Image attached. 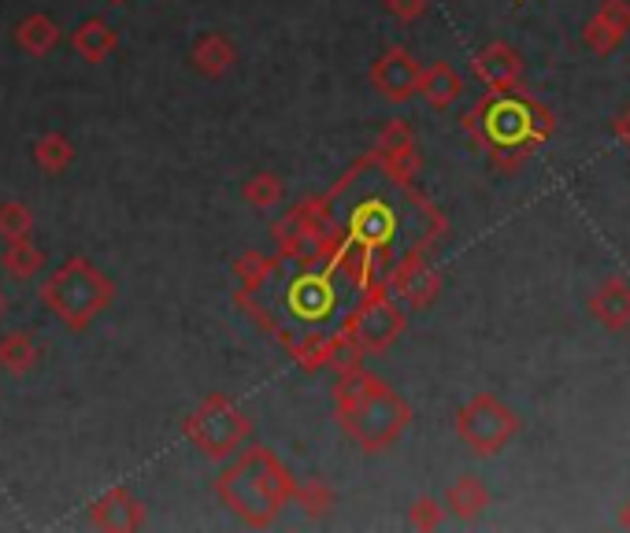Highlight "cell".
<instances>
[{
  "mask_svg": "<svg viewBox=\"0 0 630 533\" xmlns=\"http://www.w3.org/2000/svg\"><path fill=\"white\" fill-rule=\"evenodd\" d=\"M442 522V508L434 504V500H420V504L412 508V526H420V530H431Z\"/></svg>",
  "mask_w": 630,
  "mask_h": 533,
  "instance_id": "16",
  "label": "cell"
},
{
  "mask_svg": "<svg viewBox=\"0 0 630 533\" xmlns=\"http://www.w3.org/2000/svg\"><path fill=\"white\" fill-rule=\"evenodd\" d=\"M630 30V8L623 0H605V8L593 15V23L586 27V41H590V49L597 52H612L623 34Z\"/></svg>",
  "mask_w": 630,
  "mask_h": 533,
  "instance_id": "8",
  "label": "cell"
},
{
  "mask_svg": "<svg viewBox=\"0 0 630 533\" xmlns=\"http://www.w3.org/2000/svg\"><path fill=\"white\" fill-rule=\"evenodd\" d=\"M397 285H401V296H404V301H412V304H420V307L431 304V301H434V293H437L434 271H431V266H423V263L404 266L401 279H397Z\"/></svg>",
  "mask_w": 630,
  "mask_h": 533,
  "instance_id": "11",
  "label": "cell"
},
{
  "mask_svg": "<svg viewBox=\"0 0 630 533\" xmlns=\"http://www.w3.org/2000/svg\"><path fill=\"white\" fill-rule=\"evenodd\" d=\"M245 197H249V205H256V208H275V205H279V200H282V182H279V178H256V182L249 186V189H245Z\"/></svg>",
  "mask_w": 630,
  "mask_h": 533,
  "instance_id": "14",
  "label": "cell"
},
{
  "mask_svg": "<svg viewBox=\"0 0 630 533\" xmlns=\"http://www.w3.org/2000/svg\"><path fill=\"white\" fill-rule=\"evenodd\" d=\"M619 137H623V142L630 145V112L623 115V119H619Z\"/></svg>",
  "mask_w": 630,
  "mask_h": 533,
  "instance_id": "18",
  "label": "cell"
},
{
  "mask_svg": "<svg viewBox=\"0 0 630 533\" xmlns=\"http://www.w3.org/2000/svg\"><path fill=\"white\" fill-rule=\"evenodd\" d=\"M338 411H341L345 430L357 437L368 452H379V449H386L390 441H397V433L404 430V422H409V408L382 386H375L368 397H360L357 404L338 408Z\"/></svg>",
  "mask_w": 630,
  "mask_h": 533,
  "instance_id": "3",
  "label": "cell"
},
{
  "mask_svg": "<svg viewBox=\"0 0 630 533\" xmlns=\"http://www.w3.org/2000/svg\"><path fill=\"white\" fill-rule=\"evenodd\" d=\"M475 74L483 79L494 93H512L519 90V74H523V63H519V52L508 49V45H489L475 56Z\"/></svg>",
  "mask_w": 630,
  "mask_h": 533,
  "instance_id": "7",
  "label": "cell"
},
{
  "mask_svg": "<svg viewBox=\"0 0 630 533\" xmlns=\"http://www.w3.org/2000/svg\"><path fill=\"white\" fill-rule=\"evenodd\" d=\"M420 79H423V71H420V63L412 60L409 49L382 52L379 63H375V71H371V82H375V90L386 101H393V104H404V101L412 97V93H420Z\"/></svg>",
  "mask_w": 630,
  "mask_h": 533,
  "instance_id": "6",
  "label": "cell"
},
{
  "mask_svg": "<svg viewBox=\"0 0 630 533\" xmlns=\"http://www.w3.org/2000/svg\"><path fill=\"white\" fill-rule=\"evenodd\" d=\"M456 426H461V437L472 445L475 452L489 456V452H497L512 433H516L519 422H516V415H512L505 404H497L494 397H475L461 411Z\"/></svg>",
  "mask_w": 630,
  "mask_h": 533,
  "instance_id": "4",
  "label": "cell"
},
{
  "mask_svg": "<svg viewBox=\"0 0 630 533\" xmlns=\"http://www.w3.org/2000/svg\"><path fill=\"white\" fill-rule=\"evenodd\" d=\"M475 119H478L483 142L489 148H500V153H519V148L541 142V137L549 134V115L534 101L523 97L519 90L494 93V97L475 112Z\"/></svg>",
  "mask_w": 630,
  "mask_h": 533,
  "instance_id": "2",
  "label": "cell"
},
{
  "mask_svg": "<svg viewBox=\"0 0 630 533\" xmlns=\"http://www.w3.org/2000/svg\"><path fill=\"white\" fill-rule=\"evenodd\" d=\"M420 93H423L426 104H434V108H448V104L464 93V82H461V74L448 67V63H434V67L423 71Z\"/></svg>",
  "mask_w": 630,
  "mask_h": 533,
  "instance_id": "10",
  "label": "cell"
},
{
  "mask_svg": "<svg viewBox=\"0 0 630 533\" xmlns=\"http://www.w3.org/2000/svg\"><path fill=\"white\" fill-rule=\"evenodd\" d=\"M593 315L601 318L608 330H623L630 323V285L623 279L605 282L593 296Z\"/></svg>",
  "mask_w": 630,
  "mask_h": 533,
  "instance_id": "9",
  "label": "cell"
},
{
  "mask_svg": "<svg viewBox=\"0 0 630 533\" xmlns=\"http://www.w3.org/2000/svg\"><path fill=\"white\" fill-rule=\"evenodd\" d=\"M401 326L404 318L397 312V304H393L390 296H371L368 304H360V312L349 323L345 334L352 337V345L364 352V348H386L390 341L401 334Z\"/></svg>",
  "mask_w": 630,
  "mask_h": 533,
  "instance_id": "5",
  "label": "cell"
},
{
  "mask_svg": "<svg viewBox=\"0 0 630 533\" xmlns=\"http://www.w3.org/2000/svg\"><path fill=\"white\" fill-rule=\"evenodd\" d=\"M426 4L431 0H386V12L397 15L401 23H412V19H420L426 12Z\"/></svg>",
  "mask_w": 630,
  "mask_h": 533,
  "instance_id": "15",
  "label": "cell"
},
{
  "mask_svg": "<svg viewBox=\"0 0 630 533\" xmlns=\"http://www.w3.org/2000/svg\"><path fill=\"white\" fill-rule=\"evenodd\" d=\"M445 504H448V511H453V515L475 519L478 511H483V508L489 504V497H486V489L478 485V478H461V482L448 489Z\"/></svg>",
  "mask_w": 630,
  "mask_h": 533,
  "instance_id": "12",
  "label": "cell"
},
{
  "mask_svg": "<svg viewBox=\"0 0 630 533\" xmlns=\"http://www.w3.org/2000/svg\"><path fill=\"white\" fill-rule=\"evenodd\" d=\"M379 153L386 156V159H397V156L415 153V142H412L409 123L393 119V123L386 126V130H382V137H379Z\"/></svg>",
  "mask_w": 630,
  "mask_h": 533,
  "instance_id": "13",
  "label": "cell"
},
{
  "mask_svg": "<svg viewBox=\"0 0 630 533\" xmlns=\"http://www.w3.org/2000/svg\"><path fill=\"white\" fill-rule=\"evenodd\" d=\"M297 497H301V504L312 511V515H319V511L330 508V493L323 485H308V489H297Z\"/></svg>",
  "mask_w": 630,
  "mask_h": 533,
  "instance_id": "17",
  "label": "cell"
},
{
  "mask_svg": "<svg viewBox=\"0 0 630 533\" xmlns=\"http://www.w3.org/2000/svg\"><path fill=\"white\" fill-rule=\"evenodd\" d=\"M357 175L360 182L349 175L334 197H327V216L341 227V238L368 255L371 271L386 255L412 249V241L415 249H423V241L442 230L434 211L393 170L382 175V186H375L379 178L371 175V167H357Z\"/></svg>",
  "mask_w": 630,
  "mask_h": 533,
  "instance_id": "1",
  "label": "cell"
}]
</instances>
